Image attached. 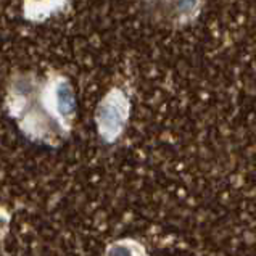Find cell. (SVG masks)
I'll return each mask as SVG.
<instances>
[{
	"label": "cell",
	"mask_w": 256,
	"mask_h": 256,
	"mask_svg": "<svg viewBox=\"0 0 256 256\" xmlns=\"http://www.w3.org/2000/svg\"><path fill=\"white\" fill-rule=\"evenodd\" d=\"M100 134L106 140H113L118 137L126 122V100L120 94H112L100 105L97 113Z\"/></svg>",
	"instance_id": "obj_1"
},
{
	"label": "cell",
	"mask_w": 256,
	"mask_h": 256,
	"mask_svg": "<svg viewBox=\"0 0 256 256\" xmlns=\"http://www.w3.org/2000/svg\"><path fill=\"white\" fill-rule=\"evenodd\" d=\"M55 106L62 114H70L74 110V95L68 84H60L55 89Z\"/></svg>",
	"instance_id": "obj_2"
},
{
	"label": "cell",
	"mask_w": 256,
	"mask_h": 256,
	"mask_svg": "<svg viewBox=\"0 0 256 256\" xmlns=\"http://www.w3.org/2000/svg\"><path fill=\"white\" fill-rule=\"evenodd\" d=\"M195 4H196L195 0H180V4H179V10H180V12L188 13L190 10L194 8V5H195Z\"/></svg>",
	"instance_id": "obj_3"
}]
</instances>
